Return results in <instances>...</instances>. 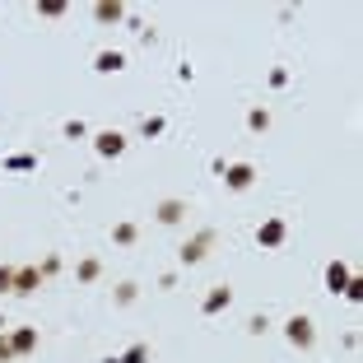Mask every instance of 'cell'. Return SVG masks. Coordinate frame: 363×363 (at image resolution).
Returning <instances> with one entry per match:
<instances>
[{
	"mask_svg": "<svg viewBox=\"0 0 363 363\" xmlns=\"http://www.w3.org/2000/svg\"><path fill=\"white\" fill-rule=\"evenodd\" d=\"M350 265H345V261H330L326 265V289H330V294H345V284H350Z\"/></svg>",
	"mask_w": 363,
	"mask_h": 363,
	"instance_id": "8992f818",
	"label": "cell"
},
{
	"mask_svg": "<svg viewBox=\"0 0 363 363\" xmlns=\"http://www.w3.org/2000/svg\"><path fill=\"white\" fill-rule=\"evenodd\" d=\"M103 363H121V359H103Z\"/></svg>",
	"mask_w": 363,
	"mask_h": 363,
	"instance_id": "44dd1931",
	"label": "cell"
},
{
	"mask_svg": "<svg viewBox=\"0 0 363 363\" xmlns=\"http://www.w3.org/2000/svg\"><path fill=\"white\" fill-rule=\"evenodd\" d=\"M182 214H187V205H182V200H163V205H159V224H177Z\"/></svg>",
	"mask_w": 363,
	"mask_h": 363,
	"instance_id": "7c38bea8",
	"label": "cell"
},
{
	"mask_svg": "<svg viewBox=\"0 0 363 363\" xmlns=\"http://www.w3.org/2000/svg\"><path fill=\"white\" fill-rule=\"evenodd\" d=\"M5 168H10V173H28V168H38V159L33 154H14V159H5Z\"/></svg>",
	"mask_w": 363,
	"mask_h": 363,
	"instance_id": "4fadbf2b",
	"label": "cell"
},
{
	"mask_svg": "<svg viewBox=\"0 0 363 363\" xmlns=\"http://www.w3.org/2000/svg\"><path fill=\"white\" fill-rule=\"evenodd\" d=\"M284 335H289V345H298V350H308L312 340H317V330H312V317H294L284 326Z\"/></svg>",
	"mask_w": 363,
	"mask_h": 363,
	"instance_id": "6da1fadb",
	"label": "cell"
},
{
	"mask_svg": "<svg viewBox=\"0 0 363 363\" xmlns=\"http://www.w3.org/2000/svg\"><path fill=\"white\" fill-rule=\"evenodd\" d=\"M112 238H117L121 247H131V242H135V224H117V229H112Z\"/></svg>",
	"mask_w": 363,
	"mask_h": 363,
	"instance_id": "2e32d148",
	"label": "cell"
},
{
	"mask_svg": "<svg viewBox=\"0 0 363 363\" xmlns=\"http://www.w3.org/2000/svg\"><path fill=\"white\" fill-rule=\"evenodd\" d=\"M121 14H126V10H121L117 0H103V5H93V19H98V23H121Z\"/></svg>",
	"mask_w": 363,
	"mask_h": 363,
	"instance_id": "8fae6325",
	"label": "cell"
},
{
	"mask_svg": "<svg viewBox=\"0 0 363 363\" xmlns=\"http://www.w3.org/2000/svg\"><path fill=\"white\" fill-rule=\"evenodd\" d=\"M38 284H42V270H38V265H23V270H14V294H19V298L38 294Z\"/></svg>",
	"mask_w": 363,
	"mask_h": 363,
	"instance_id": "3957f363",
	"label": "cell"
},
{
	"mask_svg": "<svg viewBox=\"0 0 363 363\" xmlns=\"http://www.w3.org/2000/svg\"><path fill=\"white\" fill-rule=\"evenodd\" d=\"M345 298H354V303H359V298H363V280H350V284H345Z\"/></svg>",
	"mask_w": 363,
	"mask_h": 363,
	"instance_id": "d6986e66",
	"label": "cell"
},
{
	"mask_svg": "<svg viewBox=\"0 0 363 363\" xmlns=\"http://www.w3.org/2000/svg\"><path fill=\"white\" fill-rule=\"evenodd\" d=\"M284 219H265L261 229H256V242H261V247H280V242H284Z\"/></svg>",
	"mask_w": 363,
	"mask_h": 363,
	"instance_id": "5b68a950",
	"label": "cell"
},
{
	"mask_svg": "<svg viewBox=\"0 0 363 363\" xmlns=\"http://www.w3.org/2000/svg\"><path fill=\"white\" fill-rule=\"evenodd\" d=\"M121 363H149V345H131V350L121 354Z\"/></svg>",
	"mask_w": 363,
	"mask_h": 363,
	"instance_id": "5bb4252c",
	"label": "cell"
},
{
	"mask_svg": "<svg viewBox=\"0 0 363 363\" xmlns=\"http://www.w3.org/2000/svg\"><path fill=\"white\" fill-rule=\"evenodd\" d=\"M121 66H126V56H121V52H98V56H93V70H103V75H112V70H121Z\"/></svg>",
	"mask_w": 363,
	"mask_h": 363,
	"instance_id": "30bf717a",
	"label": "cell"
},
{
	"mask_svg": "<svg viewBox=\"0 0 363 363\" xmlns=\"http://www.w3.org/2000/svg\"><path fill=\"white\" fill-rule=\"evenodd\" d=\"M93 149H98L103 159H117V154H126V135L121 131H103L98 140H93Z\"/></svg>",
	"mask_w": 363,
	"mask_h": 363,
	"instance_id": "277c9868",
	"label": "cell"
},
{
	"mask_svg": "<svg viewBox=\"0 0 363 363\" xmlns=\"http://www.w3.org/2000/svg\"><path fill=\"white\" fill-rule=\"evenodd\" d=\"M0 294H14V270L10 265H0Z\"/></svg>",
	"mask_w": 363,
	"mask_h": 363,
	"instance_id": "ac0fdd59",
	"label": "cell"
},
{
	"mask_svg": "<svg viewBox=\"0 0 363 363\" xmlns=\"http://www.w3.org/2000/svg\"><path fill=\"white\" fill-rule=\"evenodd\" d=\"M10 359H14V345H10V340H0V363H10Z\"/></svg>",
	"mask_w": 363,
	"mask_h": 363,
	"instance_id": "ffe728a7",
	"label": "cell"
},
{
	"mask_svg": "<svg viewBox=\"0 0 363 363\" xmlns=\"http://www.w3.org/2000/svg\"><path fill=\"white\" fill-rule=\"evenodd\" d=\"M75 275L84 280V284H88V280H98V261H93V256H88V261H79V270H75Z\"/></svg>",
	"mask_w": 363,
	"mask_h": 363,
	"instance_id": "e0dca14e",
	"label": "cell"
},
{
	"mask_svg": "<svg viewBox=\"0 0 363 363\" xmlns=\"http://www.w3.org/2000/svg\"><path fill=\"white\" fill-rule=\"evenodd\" d=\"M224 182H229V191H247L256 182V168L252 163H229L224 168Z\"/></svg>",
	"mask_w": 363,
	"mask_h": 363,
	"instance_id": "7a4b0ae2",
	"label": "cell"
},
{
	"mask_svg": "<svg viewBox=\"0 0 363 363\" xmlns=\"http://www.w3.org/2000/svg\"><path fill=\"white\" fill-rule=\"evenodd\" d=\"M10 345H14V354H33V350H38V330H33V326H19V330L10 335Z\"/></svg>",
	"mask_w": 363,
	"mask_h": 363,
	"instance_id": "ba28073f",
	"label": "cell"
},
{
	"mask_svg": "<svg viewBox=\"0 0 363 363\" xmlns=\"http://www.w3.org/2000/svg\"><path fill=\"white\" fill-rule=\"evenodd\" d=\"M209 238H214V233H200V238H196V242H187V247H182V261H187V265H196V261H200V256H205V247H209Z\"/></svg>",
	"mask_w": 363,
	"mask_h": 363,
	"instance_id": "9c48e42d",
	"label": "cell"
},
{
	"mask_svg": "<svg viewBox=\"0 0 363 363\" xmlns=\"http://www.w3.org/2000/svg\"><path fill=\"white\" fill-rule=\"evenodd\" d=\"M247 126H252V131H265V126H270V112H265V108L247 112Z\"/></svg>",
	"mask_w": 363,
	"mask_h": 363,
	"instance_id": "9a60e30c",
	"label": "cell"
},
{
	"mask_svg": "<svg viewBox=\"0 0 363 363\" xmlns=\"http://www.w3.org/2000/svg\"><path fill=\"white\" fill-rule=\"evenodd\" d=\"M229 303H233V289H229V284H219V289H209V294H205V303H200V308L214 317V312H224Z\"/></svg>",
	"mask_w": 363,
	"mask_h": 363,
	"instance_id": "52a82bcc",
	"label": "cell"
}]
</instances>
